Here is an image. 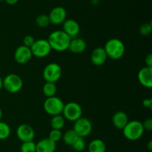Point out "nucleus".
I'll use <instances>...</instances> for the list:
<instances>
[{"mask_svg": "<svg viewBox=\"0 0 152 152\" xmlns=\"http://www.w3.org/2000/svg\"><path fill=\"white\" fill-rule=\"evenodd\" d=\"M2 86L10 93H16L22 89L23 80L18 75L9 74L3 79Z\"/></svg>", "mask_w": 152, "mask_h": 152, "instance_id": "obj_5", "label": "nucleus"}, {"mask_svg": "<svg viewBox=\"0 0 152 152\" xmlns=\"http://www.w3.org/2000/svg\"><path fill=\"white\" fill-rule=\"evenodd\" d=\"M64 105L65 104L62 100L54 95L47 98L43 104V107L46 113L53 116L62 114Z\"/></svg>", "mask_w": 152, "mask_h": 152, "instance_id": "obj_4", "label": "nucleus"}, {"mask_svg": "<svg viewBox=\"0 0 152 152\" xmlns=\"http://www.w3.org/2000/svg\"><path fill=\"white\" fill-rule=\"evenodd\" d=\"M137 78L141 85L151 89L152 87V67L145 66L141 69L138 72Z\"/></svg>", "mask_w": 152, "mask_h": 152, "instance_id": "obj_13", "label": "nucleus"}, {"mask_svg": "<svg viewBox=\"0 0 152 152\" xmlns=\"http://www.w3.org/2000/svg\"><path fill=\"white\" fill-rule=\"evenodd\" d=\"M145 63L146 64L145 66L152 67V54L149 53L148 55H146L145 59Z\"/></svg>", "mask_w": 152, "mask_h": 152, "instance_id": "obj_32", "label": "nucleus"}, {"mask_svg": "<svg viewBox=\"0 0 152 152\" xmlns=\"http://www.w3.org/2000/svg\"><path fill=\"white\" fill-rule=\"evenodd\" d=\"M112 122L115 128L123 130L129 122V116L124 111L120 110L114 114L112 117Z\"/></svg>", "mask_w": 152, "mask_h": 152, "instance_id": "obj_18", "label": "nucleus"}, {"mask_svg": "<svg viewBox=\"0 0 152 152\" xmlns=\"http://www.w3.org/2000/svg\"><path fill=\"white\" fill-rule=\"evenodd\" d=\"M35 39L33 36L31 35H27L24 37L23 39V46H26V47L31 48L33 46V44L35 42Z\"/></svg>", "mask_w": 152, "mask_h": 152, "instance_id": "obj_29", "label": "nucleus"}, {"mask_svg": "<svg viewBox=\"0 0 152 152\" xmlns=\"http://www.w3.org/2000/svg\"><path fill=\"white\" fill-rule=\"evenodd\" d=\"M57 91L56 83H51V82H45L42 86V92L45 96L47 98L48 97L54 96Z\"/></svg>", "mask_w": 152, "mask_h": 152, "instance_id": "obj_20", "label": "nucleus"}, {"mask_svg": "<svg viewBox=\"0 0 152 152\" xmlns=\"http://www.w3.org/2000/svg\"><path fill=\"white\" fill-rule=\"evenodd\" d=\"M87 47L86 42L83 39L74 37L70 41L68 49L73 54H81L85 52Z\"/></svg>", "mask_w": 152, "mask_h": 152, "instance_id": "obj_17", "label": "nucleus"}, {"mask_svg": "<svg viewBox=\"0 0 152 152\" xmlns=\"http://www.w3.org/2000/svg\"><path fill=\"white\" fill-rule=\"evenodd\" d=\"M62 113H63V117L65 118V119L71 121V122H75L76 120L82 117L83 109L78 103L71 101L64 105Z\"/></svg>", "mask_w": 152, "mask_h": 152, "instance_id": "obj_7", "label": "nucleus"}, {"mask_svg": "<svg viewBox=\"0 0 152 152\" xmlns=\"http://www.w3.org/2000/svg\"><path fill=\"white\" fill-rule=\"evenodd\" d=\"M4 1V0H0V2H1V1Z\"/></svg>", "mask_w": 152, "mask_h": 152, "instance_id": "obj_38", "label": "nucleus"}, {"mask_svg": "<svg viewBox=\"0 0 152 152\" xmlns=\"http://www.w3.org/2000/svg\"><path fill=\"white\" fill-rule=\"evenodd\" d=\"M1 117H2V111H1V108H0V121H1Z\"/></svg>", "mask_w": 152, "mask_h": 152, "instance_id": "obj_37", "label": "nucleus"}, {"mask_svg": "<svg viewBox=\"0 0 152 152\" xmlns=\"http://www.w3.org/2000/svg\"><path fill=\"white\" fill-rule=\"evenodd\" d=\"M56 142L50 139L44 138L36 143V152H55Z\"/></svg>", "mask_w": 152, "mask_h": 152, "instance_id": "obj_16", "label": "nucleus"}, {"mask_svg": "<svg viewBox=\"0 0 152 152\" xmlns=\"http://www.w3.org/2000/svg\"><path fill=\"white\" fill-rule=\"evenodd\" d=\"M30 49L33 56L39 58L47 57L52 50L48 40L45 39H39L35 40L33 46Z\"/></svg>", "mask_w": 152, "mask_h": 152, "instance_id": "obj_8", "label": "nucleus"}, {"mask_svg": "<svg viewBox=\"0 0 152 152\" xmlns=\"http://www.w3.org/2000/svg\"><path fill=\"white\" fill-rule=\"evenodd\" d=\"M73 129L79 137L85 138L91 133L92 123L87 118L80 117L74 122Z\"/></svg>", "mask_w": 152, "mask_h": 152, "instance_id": "obj_9", "label": "nucleus"}, {"mask_svg": "<svg viewBox=\"0 0 152 152\" xmlns=\"http://www.w3.org/2000/svg\"><path fill=\"white\" fill-rule=\"evenodd\" d=\"M50 23L48 15L39 14L36 19V24L37 25V26L40 27V28H45V27L48 26Z\"/></svg>", "mask_w": 152, "mask_h": 152, "instance_id": "obj_24", "label": "nucleus"}, {"mask_svg": "<svg viewBox=\"0 0 152 152\" xmlns=\"http://www.w3.org/2000/svg\"><path fill=\"white\" fill-rule=\"evenodd\" d=\"M65 118L61 115L52 116L51 120H50V126H51L52 129L62 130L65 126Z\"/></svg>", "mask_w": 152, "mask_h": 152, "instance_id": "obj_21", "label": "nucleus"}, {"mask_svg": "<svg viewBox=\"0 0 152 152\" xmlns=\"http://www.w3.org/2000/svg\"><path fill=\"white\" fill-rule=\"evenodd\" d=\"M108 58L112 60H119L123 58L126 51L124 43L117 38H112L106 42L104 47Z\"/></svg>", "mask_w": 152, "mask_h": 152, "instance_id": "obj_2", "label": "nucleus"}, {"mask_svg": "<svg viewBox=\"0 0 152 152\" xmlns=\"http://www.w3.org/2000/svg\"><path fill=\"white\" fill-rule=\"evenodd\" d=\"M147 148H148V151H152V141L151 140H150L149 142H148V144H147Z\"/></svg>", "mask_w": 152, "mask_h": 152, "instance_id": "obj_34", "label": "nucleus"}, {"mask_svg": "<svg viewBox=\"0 0 152 152\" xmlns=\"http://www.w3.org/2000/svg\"><path fill=\"white\" fill-rule=\"evenodd\" d=\"M2 82H3V79L1 78V75H0V90H1V88L3 87V86H2Z\"/></svg>", "mask_w": 152, "mask_h": 152, "instance_id": "obj_36", "label": "nucleus"}, {"mask_svg": "<svg viewBox=\"0 0 152 152\" xmlns=\"http://www.w3.org/2000/svg\"><path fill=\"white\" fill-rule=\"evenodd\" d=\"M88 152H105V143L100 139H94L90 142L88 146Z\"/></svg>", "mask_w": 152, "mask_h": 152, "instance_id": "obj_19", "label": "nucleus"}, {"mask_svg": "<svg viewBox=\"0 0 152 152\" xmlns=\"http://www.w3.org/2000/svg\"><path fill=\"white\" fill-rule=\"evenodd\" d=\"M67 12L64 7L57 6L53 7L48 15L50 23L53 25H60L66 19Z\"/></svg>", "mask_w": 152, "mask_h": 152, "instance_id": "obj_11", "label": "nucleus"}, {"mask_svg": "<svg viewBox=\"0 0 152 152\" xmlns=\"http://www.w3.org/2000/svg\"><path fill=\"white\" fill-rule=\"evenodd\" d=\"M5 2L7 4H10V5H13V4H16L18 2L19 0H4Z\"/></svg>", "mask_w": 152, "mask_h": 152, "instance_id": "obj_33", "label": "nucleus"}, {"mask_svg": "<svg viewBox=\"0 0 152 152\" xmlns=\"http://www.w3.org/2000/svg\"><path fill=\"white\" fill-rule=\"evenodd\" d=\"M107 58L108 56L103 47L95 48L91 55V61L92 63L98 66L103 65L106 62Z\"/></svg>", "mask_w": 152, "mask_h": 152, "instance_id": "obj_15", "label": "nucleus"}, {"mask_svg": "<svg viewBox=\"0 0 152 152\" xmlns=\"http://www.w3.org/2000/svg\"><path fill=\"white\" fill-rule=\"evenodd\" d=\"M62 75V69L56 63H50L43 69L42 76L46 82L56 83L60 79Z\"/></svg>", "mask_w": 152, "mask_h": 152, "instance_id": "obj_6", "label": "nucleus"}, {"mask_svg": "<svg viewBox=\"0 0 152 152\" xmlns=\"http://www.w3.org/2000/svg\"><path fill=\"white\" fill-rule=\"evenodd\" d=\"M142 127L144 128V131H151L152 130V119L151 118L145 119L143 122H142Z\"/></svg>", "mask_w": 152, "mask_h": 152, "instance_id": "obj_30", "label": "nucleus"}, {"mask_svg": "<svg viewBox=\"0 0 152 152\" xmlns=\"http://www.w3.org/2000/svg\"><path fill=\"white\" fill-rule=\"evenodd\" d=\"M62 133L61 130H56V129H52L51 131L49 133L48 138L50 139L52 141L57 142L59 140L62 139Z\"/></svg>", "mask_w": 152, "mask_h": 152, "instance_id": "obj_28", "label": "nucleus"}, {"mask_svg": "<svg viewBox=\"0 0 152 152\" xmlns=\"http://www.w3.org/2000/svg\"><path fill=\"white\" fill-rule=\"evenodd\" d=\"M21 152H36V143L34 141L24 142L20 146Z\"/></svg>", "mask_w": 152, "mask_h": 152, "instance_id": "obj_26", "label": "nucleus"}, {"mask_svg": "<svg viewBox=\"0 0 152 152\" xmlns=\"http://www.w3.org/2000/svg\"><path fill=\"white\" fill-rule=\"evenodd\" d=\"M139 31L141 35L145 36V37H146V36H149L152 32L151 24L147 23V22L142 24V25L140 26Z\"/></svg>", "mask_w": 152, "mask_h": 152, "instance_id": "obj_27", "label": "nucleus"}, {"mask_svg": "<svg viewBox=\"0 0 152 152\" xmlns=\"http://www.w3.org/2000/svg\"><path fill=\"white\" fill-rule=\"evenodd\" d=\"M71 40V37L62 30H56L50 33L48 41L51 49L57 52H64L68 49Z\"/></svg>", "mask_w": 152, "mask_h": 152, "instance_id": "obj_1", "label": "nucleus"}, {"mask_svg": "<svg viewBox=\"0 0 152 152\" xmlns=\"http://www.w3.org/2000/svg\"><path fill=\"white\" fill-rule=\"evenodd\" d=\"M86 142L83 137H78V138L76 139V141L73 143V145H71V147L73 148L74 151L77 152H81L85 150L86 148Z\"/></svg>", "mask_w": 152, "mask_h": 152, "instance_id": "obj_25", "label": "nucleus"}, {"mask_svg": "<svg viewBox=\"0 0 152 152\" xmlns=\"http://www.w3.org/2000/svg\"><path fill=\"white\" fill-rule=\"evenodd\" d=\"M16 135L21 142L33 141L35 137V131L31 125L28 124H22L16 130Z\"/></svg>", "mask_w": 152, "mask_h": 152, "instance_id": "obj_10", "label": "nucleus"}, {"mask_svg": "<svg viewBox=\"0 0 152 152\" xmlns=\"http://www.w3.org/2000/svg\"><path fill=\"white\" fill-rule=\"evenodd\" d=\"M62 31L68 34L71 38L76 37L80 31V27L78 22L72 19H65L62 23Z\"/></svg>", "mask_w": 152, "mask_h": 152, "instance_id": "obj_14", "label": "nucleus"}, {"mask_svg": "<svg viewBox=\"0 0 152 152\" xmlns=\"http://www.w3.org/2000/svg\"><path fill=\"white\" fill-rule=\"evenodd\" d=\"M90 1L93 5H96L99 3V0H90Z\"/></svg>", "mask_w": 152, "mask_h": 152, "instance_id": "obj_35", "label": "nucleus"}, {"mask_svg": "<svg viewBox=\"0 0 152 152\" xmlns=\"http://www.w3.org/2000/svg\"><path fill=\"white\" fill-rule=\"evenodd\" d=\"M142 104L146 108H149L150 110L152 109V98H145L142 101Z\"/></svg>", "mask_w": 152, "mask_h": 152, "instance_id": "obj_31", "label": "nucleus"}, {"mask_svg": "<svg viewBox=\"0 0 152 152\" xmlns=\"http://www.w3.org/2000/svg\"><path fill=\"white\" fill-rule=\"evenodd\" d=\"M10 126L7 123L0 121V140H4L8 138L10 135Z\"/></svg>", "mask_w": 152, "mask_h": 152, "instance_id": "obj_23", "label": "nucleus"}, {"mask_svg": "<svg viewBox=\"0 0 152 152\" xmlns=\"http://www.w3.org/2000/svg\"><path fill=\"white\" fill-rule=\"evenodd\" d=\"M79 136L77 135V133L74 131V129H70L65 131V134L62 135V139H63L64 142L68 145H72L73 143L76 141Z\"/></svg>", "mask_w": 152, "mask_h": 152, "instance_id": "obj_22", "label": "nucleus"}, {"mask_svg": "<svg viewBox=\"0 0 152 152\" xmlns=\"http://www.w3.org/2000/svg\"><path fill=\"white\" fill-rule=\"evenodd\" d=\"M144 131L142 122L137 120L129 121L123 129L124 137L130 141H136L140 139L143 135Z\"/></svg>", "mask_w": 152, "mask_h": 152, "instance_id": "obj_3", "label": "nucleus"}, {"mask_svg": "<svg viewBox=\"0 0 152 152\" xmlns=\"http://www.w3.org/2000/svg\"><path fill=\"white\" fill-rule=\"evenodd\" d=\"M31 49L25 46H20L15 50L14 59L19 64H25L29 62L32 58Z\"/></svg>", "mask_w": 152, "mask_h": 152, "instance_id": "obj_12", "label": "nucleus"}]
</instances>
